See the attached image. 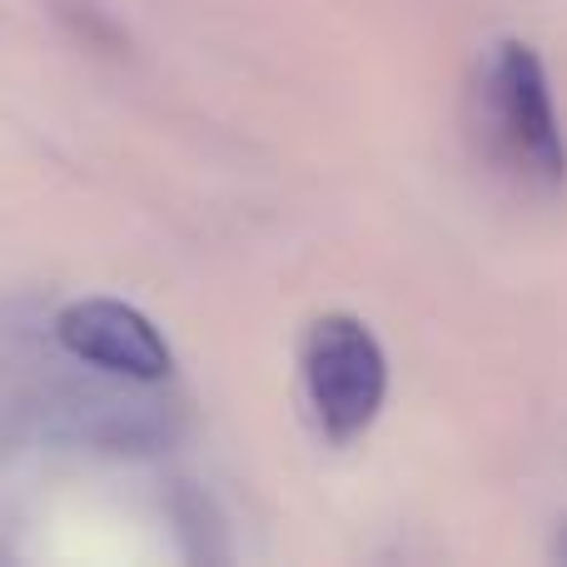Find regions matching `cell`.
Here are the masks:
<instances>
[{
  "label": "cell",
  "instance_id": "cell-3",
  "mask_svg": "<svg viewBox=\"0 0 567 567\" xmlns=\"http://www.w3.org/2000/svg\"><path fill=\"white\" fill-rule=\"evenodd\" d=\"M150 383L115 379V373L90 369V379H55L35 389L30 413L60 443L100 453H155L175 443L179 413L145 393Z\"/></svg>",
  "mask_w": 567,
  "mask_h": 567
},
{
  "label": "cell",
  "instance_id": "cell-5",
  "mask_svg": "<svg viewBox=\"0 0 567 567\" xmlns=\"http://www.w3.org/2000/svg\"><path fill=\"white\" fill-rule=\"evenodd\" d=\"M558 558L567 563V523H563V528H558Z\"/></svg>",
  "mask_w": 567,
  "mask_h": 567
},
{
  "label": "cell",
  "instance_id": "cell-2",
  "mask_svg": "<svg viewBox=\"0 0 567 567\" xmlns=\"http://www.w3.org/2000/svg\"><path fill=\"white\" fill-rule=\"evenodd\" d=\"M299 383L313 429L329 443H353L379 423L389 399V359L359 313L329 309L299 339Z\"/></svg>",
  "mask_w": 567,
  "mask_h": 567
},
{
  "label": "cell",
  "instance_id": "cell-1",
  "mask_svg": "<svg viewBox=\"0 0 567 567\" xmlns=\"http://www.w3.org/2000/svg\"><path fill=\"white\" fill-rule=\"evenodd\" d=\"M473 140L508 185L533 199L567 189V135L553 80L528 40H493L473 75Z\"/></svg>",
  "mask_w": 567,
  "mask_h": 567
},
{
  "label": "cell",
  "instance_id": "cell-4",
  "mask_svg": "<svg viewBox=\"0 0 567 567\" xmlns=\"http://www.w3.org/2000/svg\"><path fill=\"white\" fill-rule=\"evenodd\" d=\"M55 343L80 363V369H100L115 379L135 383H165L175 373V349L159 333L150 313H140L125 299H70L55 313Z\"/></svg>",
  "mask_w": 567,
  "mask_h": 567
}]
</instances>
